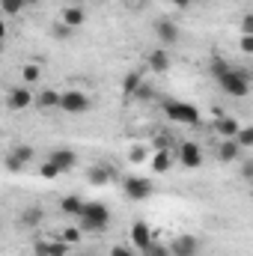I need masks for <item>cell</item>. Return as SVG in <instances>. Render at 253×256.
<instances>
[{"label":"cell","mask_w":253,"mask_h":256,"mask_svg":"<svg viewBox=\"0 0 253 256\" xmlns=\"http://www.w3.org/2000/svg\"><path fill=\"white\" fill-rule=\"evenodd\" d=\"M226 68H230V63H226L224 57H214V60H212V66H208V72H212L214 78H218V74H224Z\"/></svg>","instance_id":"obj_29"},{"label":"cell","mask_w":253,"mask_h":256,"mask_svg":"<svg viewBox=\"0 0 253 256\" xmlns=\"http://www.w3.org/2000/svg\"><path fill=\"white\" fill-rule=\"evenodd\" d=\"M190 3H194V0H173L176 9H190Z\"/></svg>","instance_id":"obj_40"},{"label":"cell","mask_w":253,"mask_h":256,"mask_svg":"<svg viewBox=\"0 0 253 256\" xmlns=\"http://www.w3.org/2000/svg\"><path fill=\"white\" fill-rule=\"evenodd\" d=\"M134 98H140V102L152 98V86H149V84H140V86H137V92H134Z\"/></svg>","instance_id":"obj_33"},{"label":"cell","mask_w":253,"mask_h":256,"mask_svg":"<svg viewBox=\"0 0 253 256\" xmlns=\"http://www.w3.org/2000/svg\"><path fill=\"white\" fill-rule=\"evenodd\" d=\"M39 176L51 182V179H57V176H63V173L57 170V164H51V161H45V164H39Z\"/></svg>","instance_id":"obj_25"},{"label":"cell","mask_w":253,"mask_h":256,"mask_svg":"<svg viewBox=\"0 0 253 256\" xmlns=\"http://www.w3.org/2000/svg\"><path fill=\"white\" fill-rule=\"evenodd\" d=\"M6 104H9V110H27V108L33 104V92H30L27 86H15V90H9V96H6Z\"/></svg>","instance_id":"obj_10"},{"label":"cell","mask_w":253,"mask_h":256,"mask_svg":"<svg viewBox=\"0 0 253 256\" xmlns=\"http://www.w3.org/2000/svg\"><path fill=\"white\" fill-rule=\"evenodd\" d=\"M238 128H242V122H238L236 116H220V120L214 122V131H218V134H220L224 140H232Z\"/></svg>","instance_id":"obj_16"},{"label":"cell","mask_w":253,"mask_h":256,"mask_svg":"<svg viewBox=\"0 0 253 256\" xmlns=\"http://www.w3.org/2000/svg\"><path fill=\"white\" fill-rule=\"evenodd\" d=\"M122 188H126L128 200H134V202H143V200H149L155 194V185L149 179H143V176H128Z\"/></svg>","instance_id":"obj_5"},{"label":"cell","mask_w":253,"mask_h":256,"mask_svg":"<svg viewBox=\"0 0 253 256\" xmlns=\"http://www.w3.org/2000/svg\"><path fill=\"white\" fill-rule=\"evenodd\" d=\"M110 256H137V254H134L131 244H114L110 248Z\"/></svg>","instance_id":"obj_32"},{"label":"cell","mask_w":253,"mask_h":256,"mask_svg":"<svg viewBox=\"0 0 253 256\" xmlns=\"http://www.w3.org/2000/svg\"><path fill=\"white\" fill-rule=\"evenodd\" d=\"M149 68H152L155 74H164V72L170 68V54H167L164 48H155V51L149 54Z\"/></svg>","instance_id":"obj_18"},{"label":"cell","mask_w":253,"mask_h":256,"mask_svg":"<svg viewBox=\"0 0 253 256\" xmlns=\"http://www.w3.org/2000/svg\"><path fill=\"white\" fill-rule=\"evenodd\" d=\"M33 152H36L33 146H27V143H21V146H15V149H12L9 155H12V158H15L18 164H30V161H33Z\"/></svg>","instance_id":"obj_23"},{"label":"cell","mask_w":253,"mask_h":256,"mask_svg":"<svg viewBox=\"0 0 253 256\" xmlns=\"http://www.w3.org/2000/svg\"><path fill=\"white\" fill-rule=\"evenodd\" d=\"M170 167H173V152H170V149L155 152V158H152V170H155V173H167Z\"/></svg>","instance_id":"obj_20"},{"label":"cell","mask_w":253,"mask_h":256,"mask_svg":"<svg viewBox=\"0 0 253 256\" xmlns=\"http://www.w3.org/2000/svg\"><path fill=\"white\" fill-rule=\"evenodd\" d=\"M68 256H90V254H68Z\"/></svg>","instance_id":"obj_43"},{"label":"cell","mask_w":253,"mask_h":256,"mask_svg":"<svg viewBox=\"0 0 253 256\" xmlns=\"http://www.w3.org/2000/svg\"><path fill=\"white\" fill-rule=\"evenodd\" d=\"M78 220H80V230L84 232H102L110 224V208L104 202H86L84 200V208H80Z\"/></svg>","instance_id":"obj_2"},{"label":"cell","mask_w":253,"mask_h":256,"mask_svg":"<svg viewBox=\"0 0 253 256\" xmlns=\"http://www.w3.org/2000/svg\"><path fill=\"white\" fill-rule=\"evenodd\" d=\"M143 256H170V248H167V244H158V242H152V244H149V250H146Z\"/></svg>","instance_id":"obj_30"},{"label":"cell","mask_w":253,"mask_h":256,"mask_svg":"<svg viewBox=\"0 0 253 256\" xmlns=\"http://www.w3.org/2000/svg\"><path fill=\"white\" fill-rule=\"evenodd\" d=\"M218 158H220L224 164H230V161H238V158H242V149H238V143H236V140H220V146H218Z\"/></svg>","instance_id":"obj_17"},{"label":"cell","mask_w":253,"mask_h":256,"mask_svg":"<svg viewBox=\"0 0 253 256\" xmlns=\"http://www.w3.org/2000/svg\"><path fill=\"white\" fill-rule=\"evenodd\" d=\"M176 158H179L182 167H188V170L202 167V149H200V143H194V140H185V143L176 149Z\"/></svg>","instance_id":"obj_6"},{"label":"cell","mask_w":253,"mask_h":256,"mask_svg":"<svg viewBox=\"0 0 253 256\" xmlns=\"http://www.w3.org/2000/svg\"><path fill=\"white\" fill-rule=\"evenodd\" d=\"M218 80V86L230 96V98H244L248 92H250V74L244 72V68H226L224 74H218L214 78Z\"/></svg>","instance_id":"obj_1"},{"label":"cell","mask_w":253,"mask_h":256,"mask_svg":"<svg viewBox=\"0 0 253 256\" xmlns=\"http://www.w3.org/2000/svg\"><path fill=\"white\" fill-rule=\"evenodd\" d=\"M21 78H24L27 84H39V80H42V68H39L36 63L24 66V72H21Z\"/></svg>","instance_id":"obj_24"},{"label":"cell","mask_w":253,"mask_h":256,"mask_svg":"<svg viewBox=\"0 0 253 256\" xmlns=\"http://www.w3.org/2000/svg\"><path fill=\"white\" fill-rule=\"evenodd\" d=\"M72 33H74V30H68L66 24H57V27H54V36H57V39H66V36H72Z\"/></svg>","instance_id":"obj_37"},{"label":"cell","mask_w":253,"mask_h":256,"mask_svg":"<svg viewBox=\"0 0 253 256\" xmlns=\"http://www.w3.org/2000/svg\"><path fill=\"white\" fill-rule=\"evenodd\" d=\"M242 36H253V15L250 12L242 18Z\"/></svg>","instance_id":"obj_34"},{"label":"cell","mask_w":253,"mask_h":256,"mask_svg":"<svg viewBox=\"0 0 253 256\" xmlns=\"http://www.w3.org/2000/svg\"><path fill=\"white\" fill-rule=\"evenodd\" d=\"M242 179H244V182H250L253 179V164L250 161H244V167H242Z\"/></svg>","instance_id":"obj_39"},{"label":"cell","mask_w":253,"mask_h":256,"mask_svg":"<svg viewBox=\"0 0 253 256\" xmlns=\"http://www.w3.org/2000/svg\"><path fill=\"white\" fill-rule=\"evenodd\" d=\"M48 161H51V164H57V170H60V173H68V170L78 164V155H74L72 149H66V146H63V149H54V152L48 155Z\"/></svg>","instance_id":"obj_11"},{"label":"cell","mask_w":253,"mask_h":256,"mask_svg":"<svg viewBox=\"0 0 253 256\" xmlns=\"http://www.w3.org/2000/svg\"><path fill=\"white\" fill-rule=\"evenodd\" d=\"M63 24L68 30H78L86 24V9L84 6H66L63 9Z\"/></svg>","instance_id":"obj_13"},{"label":"cell","mask_w":253,"mask_h":256,"mask_svg":"<svg viewBox=\"0 0 253 256\" xmlns=\"http://www.w3.org/2000/svg\"><path fill=\"white\" fill-rule=\"evenodd\" d=\"M80 208H84V200H80L78 194H68V196L60 200V212L68 214V218H78V214H80Z\"/></svg>","instance_id":"obj_19"},{"label":"cell","mask_w":253,"mask_h":256,"mask_svg":"<svg viewBox=\"0 0 253 256\" xmlns=\"http://www.w3.org/2000/svg\"><path fill=\"white\" fill-rule=\"evenodd\" d=\"M86 179H90V185L102 188V185H108V182L114 179V167H108V164H96V167L86 170Z\"/></svg>","instance_id":"obj_14"},{"label":"cell","mask_w":253,"mask_h":256,"mask_svg":"<svg viewBox=\"0 0 253 256\" xmlns=\"http://www.w3.org/2000/svg\"><path fill=\"white\" fill-rule=\"evenodd\" d=\"M42 218H45V208H42V206H27V208L21 212L18 224H21V230H36V226L42 224Z\"/></svg>","instance_id":"obj_12"},{"label":"cell","mask_w":253,"mask_h":256,"mask_svg":"<svg viewBox=\"0 0 253 256\" xmlns=\"http://www.w3.org/2000/svg\"><path fill=\"white\" fill-rule=\"evenodd\" d=\"M48 256H68V244H66L63 238L48 242Z\"/></svg>","instance_id":"obj_27"},{"label":"cell","mask_w":253,"mask_h":256,"mask_svg":"<svg viewBox=\"0 0 253 256\" xmlns=\"http://www.w3.org/2000/svg\"><path fill=\"white\" fill-rule=\"evenodd\" d=\"M232 140L238 143V149H242V152H248V149H253V128L242 126L238 131H236V137H232Z\"/></svg>","instance_id":"obj_22"},{"label":"cell","mask_w":253,"mask_h":256,"mask_svg":"<svg viewBox=\"0 0 253 256\" xmlns=\"http://www.w3.org/2000/svg\"><path fill=\"white\" fill-rule=\"evenodd\" d=\"M57 108L66 110V114H86L92 108V98L86 92H80V90H66V92H60V104Z\"/></svg>","instance_id":"obj_4"},{"label":"cell","mask_w":253,"mask_h":256,"mask_svg":"<svg viewBox=\"0 0 253 256\" xmlns=\"http://www.w3.org/2000/svg\"><path fill=\"white\" fill-rule=\"evenodd\" d=\"M3 164H6V170H9V173H18V170H24V164H18L12 155H6V161H3Z\"/></svg>","instance_id":"obj_35"},{"label":"cell","mask_w":253,"mask_h":256,"mask_svg":"<svg viewBox=\"0 0 253 256\" xmlns=\"http://www.w3.org/2000/svg\"><path fill=\"white\" fill-rule=\"evenodd\" d=\"M60 238H63L66 244H78V242H80V230H74V226H66Z\"/></svg>","instance_id":"obj_28"},{"label":"cell","mask_w":253,"mask_h":256,"mask_svg":"<svg viewBox=\"0 0 253 256\" xmlns=\"http://www.w3.org/2000/svg\"><path fill=\"white\" fill-rule=\"evenodd\" d=\"M140 84H143V72H128L126 80H122V92H126V98H131V96L137 92Z\"/></svg>","instance_id":"obj_21"},{"label":"cell","mask_w":253,"mask_h":256,"mask_svg":"<svg viewBox=\"0 0 253 256\" xmlns=\"http://www.w3.org/2000/svg\"><path fill=\"white\" fill-rule=\"evenodd\" d=\"M33 256H48V242H36L33 244Z\"/></svg>","instance_id":"obj_38"},{"label":"cell","mask_w":253,"mask_h":256,"mask_svg":"<svg viewBox=\"0 0 253 256\" xmlns=\"http://www.w3.org/2000/svg\"><path fill=\"white\" fill-rule=\"evenodd\" d=\"M164 114H167V120L182 122V126H196V122H200V110H196L194 104H188V102L164 98Z\"/></svg>","instance_id":"obj_3"},{"label":"cell","mask_w":253,"mask_h":256,"mask_svg":"<svg viewBox=\"0 0 253 256\" xmlns=\"http://www.w3.org/2000/svg\"><path fill=\"white\" fill-rule=\"evenodd\" d=\"M3 36H6V24L0 21V42H3Z\"/></svg>","instance_id":"obj_41"},{"label":"cell","mask_w":253,"mask_h":256,"mask_svg":"<svg viewBox=\"0 0 253 256\" xmlns=\"http://www.w3.org/2000/svg\"><path fill=\"white\" fill-rule=\"evenodd\" d=\"M128 158H131L134 164H140V161H146V146H131V152H128Z\"/></svg>","instance_id":"obj_31"},{"label":"cell","mask_w":253,"mask_h":256,"mask_svg":"<svg viewBox=\"0 0 253 256\" xmlns=\"http://www.w3.org/2000/svg\"><path fill=\"white\" fill-rule=\"evenodd\" d=\"M167 248H170V256H196L200 254V242L194 236H176Z\"/></svg>","instance_id":"obj_8"},{"label":"cell","mask_w":253,"mask_h":256,"mask_svg":"<svg viewBox=\"0 0 253 256\" xmlns=\"http://www.w3.org/2000/svg\"><path fill=\"white\" fill-rule=\"evenodd\" d=\"M21 9H24L21 0H0V12H3V15H18Z\"/></svg>","instance_id":"obj_26"},{"label":"cell","mask_w":253,"mask_h":256,"mask_svg":"<svg viewBox=\"0 0 253 256\" xmlns=\"http://www.w3.org/2000/svg\"><path fill=\"white\" fill-rule=\"evenodd\" d=\"M33 104L39 110H54L60 104V92L57 90H39V96H33Z\"/></svg>","instance_id":"obj_15"},{"label":"cell","mask_w":253,"mask_h":256,"mask_svg":"<svg viewBox=\"0 0 253 256\" xmlns=\"http://www.w3.org/2000/svg\"><path fill=\"white\" fill-rule=\"evenodd\" d=\"M21 3H24V6H33V3H39V0H21Z\"/></svg>","instance_id":"obj_42"},{"label":"cell","mask_w":253,"mask_h":256,"mask_svg":"<svg viewBox=\"0 0 253 256\" xmlns=\"http://www.w3.org/2000/svg\"><path fill=\"white\" fill-rule=\"evenodd\" d=\"M238 48H242V54H253V36H242Z\"/></svg>","instance_id":"obj_36"},{"label":"cell","mask_w":253,"mask_h":256,"mask_svg":"<svg viewBox=\"0 0 253 256\" xmlns=\"http://www.w3.org/2000/svg\"><path fill=\"white\" fill-rule=\"evenodd\" d=\"M155 33H158V39H161L164 45H176V42H179V36H182L179 24H176V21H170V18H158V21H155Z\"/></svg>","instance_id":"obj_9"},{"label":"cell","mask_w":253,"mask_h":256,"mask_svg":"<svg viewBox=\"0 0 253 256\" xmlns=\"http://www.w3.org/2000/svg\"><path fill=\"white\" fill-rule=\"evenodd\" d=\"M152 242H155V236H152L149 224H146V220H134V224H131V248L140 250V254H146Z\"/></svg>","instance_id":"obj_7"}]
</instances>
